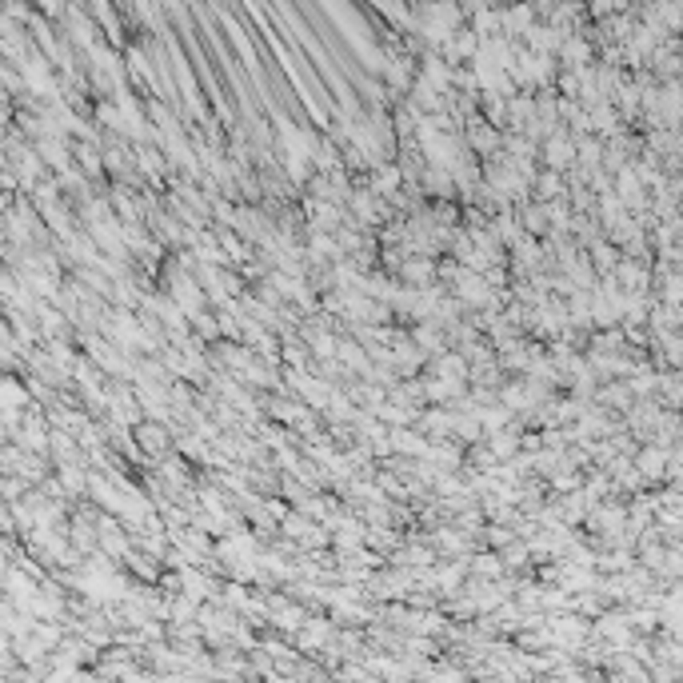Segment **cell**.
Returning <instances> with one entry per match:
<instances>
[{
	"mask_svg": "<svg viewBox=\"0 0 683 683\" xmlns=\"http://www.w3.org/2000/svg\"><path fill=\"white\" fill-rule=\"evenodd\" d=\"M136 435H140V444H144V452H148V456H160V447L168 444V435H164L156 423H140Z\"/></svg>",
	"mask_w": 683,
	"mask_h": 683,
	"instance_id": "cell-1",
	"label": "cell"
},
{
	"mask_svg": "<svg viewBox=\"0 0 683 683\" xmlns=\"http://www.w3.org/2000/svg\"><path fill=\"white\" fill-rule=\"evenodd\" d=\"M20 444H25L28 452H32V447H37V452H44V423L28 416V420H25V432H20Z\"/></svg>",
	"mask_w": 683,
	"mask_h": 683,
	"instance_id": "cell-2",
	"label": "cell"
},
{
	"mask_svg": "<svg viewBox=\"0 0 683 683\" xmlns=\"http://www.w3.org/2000/svg\"><path fill=\"white\" fill-rule=\"evenodd\" d=\"M400 180H404V176H400L396 168H376V176H372V192H380V196H384V192H396Z\"/></svg>",
	"mask_w": 683,
	"mask_h": 683,
	"instance_id": "cell-3",
	"label": "cell"
},
{
	"mask_svg": "<svg viewBox=\"0 0 683 683\" xmlns=\"http://www.w3.org/2000/svg\"><path fill=\"white\" fill-rule=\"evenodd\" d=\"M404 280H411V284H428V280H432V264L423 260V256H420V260H408V264H404Z\"/></svg>",
	"mask_w": 683,
	"mask_h": 683,
	"instance_id": "cell-4",
	"label": "cell"
},
{
	"mask_svg": "<svg viewBox=\"0 0 683 683\" xmlns=\"http://www.w3.org/2000/svg\"><path fill=\"white\" fill-rule=\"evenodd\" d=\"M504 568H508V563H504V556H499V559H492V556H480V559H475V572H480V575H499Z\"/></svg>",
	"mask_w": 683,
	"mask_h": 683,
	"instance_id": "cell-5",
	"label": "cell"
}]
</instances>
